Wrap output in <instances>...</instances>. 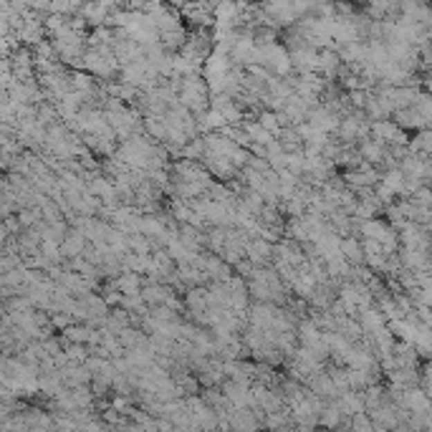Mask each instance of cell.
Segmentation results:
<instances>
[{"label":"cell","instance_id":"obj_1","mask_svg":"<svg viewBox=\"0 0 432 432\" xmlns=\"http://www.w3.org/2000/svg\"><path fill=\"white\" fill-rule=\"evenodd\" d=\"M389 119H392V122L397 124V127H399V129H425V127H430V116H425L422 114V111H417V109L412 107H404V109H395V111H392V116H389Z\"/></svg>","mask_w":432,"mask_h":432},{"label":"cell","instance_id":"obj_2","mask_svg":"<svg viewBox=\"0 0 432 432\" xmlns=\"http://www.w3.org/2000/svg\"><path fill=\"white\" fill-rule=\"evenodd\" d=\"M89 240L84 238V233L79 231V228H73V231H69L61 238V243H58V248H61V258H76V255H81L84 253V248H87Z\"/></svg>","mask_w":432,"mask_h":432},{"label":"cell","instance_id":"obj_3","mask_svg":"<svg viewBox=\"0 0 432 432\" xmlns=\"http://www.w3.org/2000/svg\"><path fill=\"white\" fill-rule=\"evenodd\" d=\"M255 122L263 127V129H268L273 137H278V132H281V124H278V114H276L273 109H258L255 111V116H253Z\"/></svg>","mask_w":432,"mask_h":432}]
</instances>
